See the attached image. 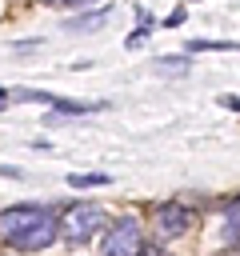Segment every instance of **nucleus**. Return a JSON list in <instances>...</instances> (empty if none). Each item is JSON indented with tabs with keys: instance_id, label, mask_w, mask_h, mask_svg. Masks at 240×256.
<instances>
[{
	"instance_id": "obj_6",
	"label": "nucleus",
	"mask_w": 240,
	"mask_h": 256,
	"mask_svg": "<svg viewBox=\"0 0 240 256\" xmlns=\"http://www.w3.org/2000/svg\"><path fill=\"white\" fill-rule=\"evenodd\" d=\"M68 184H72V188H104L108 176H104V172H72Z\"/></svg>"
},
{
	"instance_id": "obj_8",
	"label": "nucleus",
	"mask_w": 240,
	"mask_h": 256,
	"mask_svg": "<svg viewBox=\"0 0 240 256\" xmlns=\"http://www.w3.org/2000/svg\"><path fill=\"white\" fill-rule=\"evenodd\" d=\"M184 16H188V12H184V8H176V12H172L164 24H168V28H176V24H184Z\"/></svg>"
},
{
	"instance_id": "obj_11",
	"label": "nucleus",
	"mask_w": 240,
	"mask_h": 256,
	"mask_svg": "<svg viewBox=\"0 0 240 256\" xmlns=\"http://www.w3.org/2000/svg\"><path fill=\"white\" fill-rule=\"evenodd\" d=\"M44 4H88V0H44Z\"/></svg>"
},
{
	"instance_id": "obj_3",
	"label": "nucleus",
	"mask_w": 240,
	"mask_h": 256,
	"mask_svg": "<svg viewBox=\"0 0 240 256\" xmlns=\"http://www.w3.org/2000/svg\"><path fill=\"white\" fill-rule=\"evenodd\" d=\"M140 244H144L140 224H136L132 216H124V220H116V224L108 228V236H104V256H136Z\"/></svg>"
},
{
	"instance_id": "obj_10",
	"label": "nucleus",
	"mask_w": 240,
	"mask_h": 256,
	"mask_svg": "<svg viewBox=\"0 0 240 256\" xmlns=\"http://www.w3.org/2000/svg\"><path fill=\"white\" fill-rule=\"evenodd\" d=\"M0 176H12V180H20V168H4V164H0Z\"/></svg>"
},
{
	"instance_id": "obj_2",
	"label": "nucleus",
	"mask_w": 240,
	"mask_h": 256,
	"mask_svg": "<svg viewBox=\"0 0 240 256\" xmlns=\"http://www.w3.org/2000/svg\"><path fill=\"white\" fill-rule=\"evenodd\" d=\"M104 224H108V212H104L100 204H76V208H68V216L60 220V236H64L68 244H88Z\"/></svg>"
},
{
	"instance_id": "obj_4",
	"label": "nucleus",
	"mask_w": 240,
	"mask_h": 256,
	"mask_svg": "<svg viewBox=\"0 0 240 256\" xmlns=\"http://www.w3.org/2000/svg\"><path fill=\"white\" fill-rule=\"evenodd\" d=\"M188 224H192V212H188L184 204H164V208H156V228H160V236H180V232H188Z\"/></svg>"
},
{
	"instance_id": "obj_1",
	"label": "nucleus",
	"mask_w": 240,
	"mask_h": 256,
	"mask_svg": "<svg viewBox=\"0 0 240 256\" xmlns=\"http://www.w3.org/2000/svg\"><path fill=\"white\" fill-rule=\"evenodd\" d=\"M60 236V220L40 204H16L0 212V240L16 252H44Z\"/></svg>"
},
{
	"instance_id": "obj_5",
	"label": "nucleus",
	"mask_w": 240,
	"mask_h": 256,
	"mask_svg": "<svg viewBox=\"0 0 240 256\" xmlns=\"http://www.w3.org/2000/svg\"><path fill=\"white\" fill-rule=\"evenodd\" d=\"M108 12H112V8H96V12H84V16H72V20L64 24V28H68V32H88V28H100V24L108 20Z\"/></svg>"
},
{
	"instance_id": "obj_7",
	"label": "nucleus",
	"mask_w": 240,
	"mask_h": 256,
	"mask_svg": "<svg viewBox=\"0 0 240 256\" xmlns=\"http://www.w3.org/2000/svg\"><path fill=\"white\" fill-rule=\"evenodd\" d=\"M240 52V44L236 40H192V52Z\"/></svg>"
},
{
	"instance_id": "obj_9",
	"label": "nucleus",
	"mask_w": 240,
	"mask_h": 256,
	"mask_svg": "<svg viewBox=\"0 0 240 256\" xmlns=\"http://www.w3.org/2000/svg\"><path fill=\"white\" fill-rule=\"evenodd\" d=\"M136 256H168V252H160V248H148V244H140V252Z\"/></svg>"
},
{
	"instance_id": "obj_12",
	"label": "nucleus",
	"mask_w": 240,
	"mask_h": 256,
	"mask_svg": "<svg viewBox=\"0 0 240 256\" xmlns=\"http://www.w3.org/2000/svg\"><path fill=\"white\" fill-rule=\"evenodd\" d=\"M4 100H8V92H4V88H0V104H4Z\"/></svg>"
}]
</instances>
